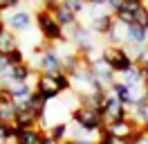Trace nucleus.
Instances as JSON below:
<instances>
[{
    "label": "nucleus",
    "mask_w": 148,
    "mask_h": 144,
    "mask_svg": "<svg viewBox=\"0 0 148 144\" xmlns=\"http://www.w3.org/2000/svg\"><path fill=\"white\" fill-rule=\"evenodd\" d=\"M72 122L76 126H81L83 131H90V133H99L103 126V117H101V110L94 106H88V104H79L74 106V110L70 113Z\"/></svg>",
    "instance_id": "obj_2"
},
{
    "label": "nucleus",
    "mask_w": 148,
    "mask_h": 144,
    "mask_svg": "<svg viewBox=\"0 0 148 144\" xmlns=\"http://www.w3.org/2000/svg\"><path fill=\"white\" fill-rule=\"evenodd\" d=\"M144 5H146V7H148V0H144Z\"/></svg>",
    "instance_id": "obj_24"
},
{
    "label": "nucleus",
    "mask_w": 148,
    "mask_h": 144,
    "mask_svg": "<svg viewBox=\"0 0 148 144\" xmlns=\"http://www.w3.org/2000/svg\"><path fill=\"white\" fill-rule=\"evenodd\" d=\"M40 144H61V142H56V140H54V137H49V135H43V140H40Z\"/></svg>",
    "instance_id": "obj_22"
},
{
    "label": "nucleus",
    "mask_w": 148,
    "mask_h": 144,
    "mask_svg": "<svg viewBox=\"0 0 148 144\" xmlns=\"http://www.w3.org/2000/svg\"><path fill=\"white\" fill-rule=\"evenodd\" d=\"M18 45H20L18 43V34H14L11 29H2V32H0V52L2 54L16 50Z\"/></svg>",
    "instance_id": "obj_16"
},
{
    "label": "nucleus",
    "mask_w": 148,
    "mask_h": 144,
    "mask_svg": "<svg viewBox=\"0 0 148 144\" xmlns=\"http://www.w3.org/2000/svg\"><path fill=\"white\" fill-rule=\"evenodd\" d=\"M7 56H9V61H11V65H20V63H25L27 61V54H25V50L23 47H16V50H11V52H7Z\"/></svg>",
    "instance_id": "obj_20"
},
{
    "label": "nucleus",
    "mask_w": 148,
    "mask_h": 144,
    "mask_svg": "<svg viewBox=\"0 0 148 144\" xmlns=\"http://www.w3.org/2000/svg\"><path fill=\"white\" fill-rule=\"evenodd\" d=\"M101 56L110 63V68L117 72V74L123 72L126 68H130V65L135 63L132 59H130V54L126 52V47H123V45H114V43H110L108 47H103V50H101Z\"/></svg>",
    "instance_id": "obj_3"
},
{
    "label": "nucleus",
    "mask_w": 148,
    "mask_h": 144,
    "mask_svg": "<svg viewBox=\"0 0 148 144\" xmlns=\"http://www.w3.org/2000/svg\"><path fill=\"white\" fill-rule=\"evenodd\" d=\"M45 131L40 126H32V128H23L18 133V144H40Z\"/></svg>",
    "instance_id": "obj_14"
},
{
    "label": "nucleus",
    "mask_w": 148,
    "mask_h": 144,
    "mask_svg": "<svg viewBox=\"0 0 148 144\" xmlns=\"http://www.w3.org/2000/svg\"><path fill=\"white\" fill-rule=\"evenodd\" d=\"M0 144H2V142H0Z\"/></svg>",
    "instance_id": "obj_25"
},
{
    "label": "nucleus",
    "mask_w": 148,
    "mask_h": 144,
    "mask_svg": "<svg viewBox=\"0 0 148 144\" xmlns=\"http://www.w3.org/2000/svg\"><path fill=\"white\" fill-rule=\"evenodd\" d=\"M32 72H36V70H32V65L27 61L20 63V65H14L11 68V83H25L32 77Z\"/></svg>",
    "instance_id": "obj_18"
},
{
    "label": "nucleus",
    "mask_w": 148,
    "mask_h": 144,
    "mask_svg": "<svg viewBox=\"0 0 148 144\" xmlns=\"http://www.w3.org/2000/svg\"><path fill=\"white\" fill-rule=\"evenodd\" d=\"M119 81L123 83H128V86H139V83H144V77H141V70H139L137 63H132L130 68H126L123 72H119Z\"/></svg>",
    "instance_id": "obj_15"
},
{
    "label": "nucleus",
    "mask_w": 148,
    "mask_h": 144,
    "mask_svg": "<svg viewBox=\"0 0 148 144\" xmlns=\"http://www.w3.org/2000/svg\"><path fill=\"white\" fill-rule=\"evenodd\" d=\"M101 117H103V124H110L114 119L126 117V106L112 95L110 90H108V95H106V99H103V104H101Z\"/></svg>",
    "instance_id": "obj_6"
},
{
    "label": "nucleus",
    "mask_w": 148,
    "mask_h": 144,
    "mask_svg": "<svg viewBox=\"0 0 148 144\" xmlns=\"http://www.w3.org/2000/svg\"><path fill=\"white\" fill-rule=\"evenodd\" d=\"M61 144H76V142H74V140H70V137H67V140H65V142H61Z\"/></svg>",
    "instance_id": "obj_23"
},
{
    "label": "nucleus",
    "mask_w": 148,
    "mask_h": 144,
    "mask_svg": "<svg viewBox=\"0 0 148 144\" xmlns=\"http://www.w3.org/2000/svg\"><path fill=\"white\" fill-rule=\"evenodd\" d=\"M36 90L47 99V101L58 99L61 95H63V92H61V88H58V83H56V74H47V72H38Z\"/></svg>",
    "instance_id": "obj_8"
},
{
    "label": "nucleus",
    "mask_w": 148,
    "mask_h": 144,
    "mask_svg": "<svg viewBox=\"0 0 148 144\" xmlns=\"http://www.w3.org/2000/svg\"><path fill=\"white\" fill-rule=\"evenodd\" d=\"M52 14H54V18L58 20V25L63 27V29H65V27H70V25H74V23L79 20L76 11H74L72 7H67L65 2H58V7H56Z\"/></svg>",
    "instance_id": "obj_11"
},
{
    "label": "nucleus",
    "mask_w": 148,
    "mask_h": 144,
    "mask_svg": "<svg viewBox=\"0 0 148 144\" xmlns=\"http://www.w3.org/2000/svg\"><path fill=\"white\" fill-rule=\"evenodd\" d=\"M23 2V0H0V14H5V11H9V9H16Z\"/></svg>",
    "instance_id": "obj_21"
},
{
    "label": "nucleus",
    "mask_w": 148,
    "mask_h": 144,
    "mask_svg": "<svg viewBox=\"0 0 148 144\" xmlns=\"http://www.w3.org/2000/svg\"><path fill=\"white\" fill-rule=\"evenodd\" d=\"M11 14L5 16V25L7 29H11L14 34H23V32H29L32 25H34V14L29 9H9Z\"/></svg>",
    "instance_id": "obj_4"
},
{
    "label": "nucleus",
    "mask_w": 148,
    "mask_h": 144,
    "mask_svg": "<svg viewBox=\"0 0 148 144\" xmlns=\"http://www.w3.org/2000/svg\"><path fill=\"white\" fill-rule=\"evenodd\" d=\"M139 126L130 119V117H121V119H114V122H110V124L103 126V131L108 135H112V137H121V140H128L135 135V131H137Z\"/></svg>",
    "instance_id": "obj_7"
},
{
    "label": "nucleus",
    "mask_w": 148,
    "mask_h": 144,
    "mask_svg": "<svg viewBox=\"0 0 148 144\" xmlns=\"http://www.w3.org/2000/svg\"><path fill=\"white\" fill-rule=\"evenodd\" d=\"M47 135L54 137L56 142H65L70 137V124L67 122H54L52 126H47Z\"/></svg>",
    "instance_id": "obj_17"
},
{
    "label": "nucleus",
    "mask_w": 148,
    "mask_h": 144,
    "mask_svg": "<svg viewBox=\"0 0 148 144\" xmlns=\"http://www.w3.org/2000/svg\"><path fill=\"white\" fill-rule=\"evenodd\" d=\"M148 29L146 27L137 25V23H130L128 25V36H126V45H146L148 41Z\"/></svg>",
    "instance_id": "obj_12"
},
{
    "label": "nucleus",
    "mask_w": 148,
    "mask_h": 144,
    "mask_svg": "<svg viewBox=\"0 0 148 144\" xmlns=\"http://www.w3.org/2000/svg\"><path fill=\"white\" fill-rule=\"evenodd\" d=\"M90 68H92V72L103 81V86H106V88H110L112 83L117 81V72L110 68V63L106 61L103 56H97V59H92V61H90Z\"/></svg>",
    "instance_id": "obj_10"
},
{
    "label": "nucleus",
    "mask_w": 148,
    "mask_h": 144,
    "mask_svg": "<svg viewBox=\"0 0 148 144\" xmlns=\"http://www.w3.org/2000/svg\"><path fill=\"white\" fill-rule=\"evenodd\" d=\"M40 122V115H38L29 104H23V106H16V115H14V124L18 126L20 131L23 128H32Z\"/></svg>",
    "instance_id": "obj_9"
},
{
    "label": "nucleus",
    "mask_w": 148,
    "mask_h": 144,
    "mask_svg": "<svg viewBox=\"0 0 148 144\" xmlns=\"http://www.w3.org/2000/svg\"><path fill=\"white\" fill-rule=\"evenodd\" d=\"M9 92H11V99L16 101V106H23V104H27V101H29L34 88H32L29 83H11Z\"/></svg>",
    "instance_id": "obj_13"
},
{
    "label": "nucleus",
    "mask_w": 148,
    "mask_h": 144,
    "mask_svg": "<svg viewBox=\"0 0 148 144\" xmlns=\"http://www.w3.org/2000/svg\"><path fill=\"white\" fill-rule=\"evenodd\" d=\"M38 52V50H36ZM63 56L56 52L54 45H49L47 50L40 52V65H38V72H47V74H58L63 72Z\"/></svg>",
    "instance_id": "obj_5"
},
{
    "label": "nucleus",
    "mask_w": 148,
    "mask_h": 144,
    "mask_svg": "<svg viewBox=\"0 0 148 144\" xmlns=\"http://www.w3.org/2000/svg\"><path fill=\"white\" fill-rule=\"evenodd\" d=\"M11 68L14 65H11L9 56L0 52V86H7V88L11 86Z\"/></svg>",
    "instance_id": "obj_19"
},
{
    "label": "nucleus",
    "mask_w": 148,
    "mask_h": 144,
    "mask_svg": "<svg viewBox=\"0 0 148 144\" xmlns=\"http://www.w3.org/2000/svg\"><path fill=\"white\" fill-rule=\"evenodd\" d=\"M34 23H36L38 32L43 36V41H47V43H52V45L65 41V29L58 25V20L54 18L52 11H47V9L40 7L36 14H34Z\"/></svg>",
    "instance_id": "obj_1"
}]
</instances>
